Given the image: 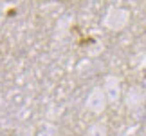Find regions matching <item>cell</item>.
<instances>
[{"mask_svg":"<svg viewBox=\"0 0 146 136\" xmlns=\"http://www.w3.org/2000/svg\"><path fill=\"white\" fill-rule=\"evenodd\" d=\"M130 16L132 15L126 7H108V11L105 13L103 20H101V24L108 31L119 33L130 24Z\"/></svg>","mask_w":146,"mask_h":136,"instance_id":"1","label":"cell"},{"mask_svg":"<svg viewBox=\"0 0 146 136\" xmlns=\"http://www.w3.org/2000/svg\"><path fill=\"white\" fill-rule=\"evenodd\" d=\"M106 105H108V102H106V96L103 93V87H94L90 93H88L87 100H85V107L88 112H92V114H103L106 111Z\"/></svg>","mask_w":146,"mask_h":136,"instance_id":"2","label":"cell"},{"mask_svg":"<svg viewBox=\"0 0 146 136\" xmlns=\"http://www.w3.org/2000/svg\"><path fill=\"white\" fill-rule=\"evenodd\" d=\"M146 102V93L141 86H132L125 93V105L128 111H139Z\"/></svg>","mask_w":146,"mask_h":136,"instance_id":"3","label":"cell"},{"mask_svg":"<svg viewBox=\"0 0 146 136\" xmlns=\"http://www.w3.org/2000/svg\"><path fill=\"white\" fill-rule=\"evenodd\" d=\"M103 93L110 105H115L121 100V80L115 75H108L103 82Z\"/></svg>","mask_w":146,"mask_h":136,"instance_id":"4","label":"cell"},{"mask_svg":"<svg viewBox=\"0 0 146 136\" xmlns=\"http://www.w3.org/2000/svg\"><path fill=\"white\" fill-rule=\"evenodd\" d=\"M87 136H108V131L103 123H92L90 127L87 129Z\"/></svg>","mask_w":146,"mask_h":136,"instance_id":"5","label":"cell"},{"mask_svg":"<svg viewBox=\"0 0 146 136\" xmlns=\"http://www.w3.org/2000/svg\"><path fill=\"white\" fill-rule=\"evenodd\" d=\"M2 22H4V16H2V15H0V26H2Z\"/></svg>","mask_w":146,"mask_h":136,"instance_id":"6","label":"cell"}]
</instances>
